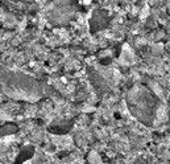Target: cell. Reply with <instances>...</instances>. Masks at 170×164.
<instances>
[{
	"instance_id": "3957f363",
	"label": "cell",
	"mask_w": 170,
	"mask_h": 164,
	"mask_svg": "<svg viewBox=\"0 0 170 164\" xmlns=\"http://www.w3.org/2000/svg\"><path fill=\"white\" fill-rule=\"evenodd\" d=\"M5 147H7V143H5V142H1V140H0V154H1V152L5 150Z\"/></svg>"
},
{
	"instance_id": "6da1fadb",
	"label": "cell",
	"mask_w": 170,
	"mask_h": 164,
	"mask_svg": "<svg viewBox=\"0 0 170 164\" xmlns=\"http://www.w3.org/2000/svg\"><path fill=\"white\" fill-rule=\"evenodd\" d=\"M0 86L5 95L17 101L37 102L42 97V83L25 73L0 65Z\"/></svg>"
},
{
	"instance_id": "7a4b0ae2",
	"label": "cell",
	"mask_w": 170,
	"mask_h": 164,
	"mask_svg": "<svg viewBox=\"0 0 170 164\" xmlns=\"http://www.w3.org/2000/svg\"><path fill=\"white\" fill-rule=\"evenodd\" d=\"M127 105L131 114L136 119L151 126L156 118L158 107V99L145 86H134L127 94Z\"/></svg>"
}]
</instances>
